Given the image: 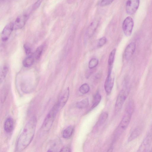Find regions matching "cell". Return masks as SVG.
<instances>
[{"label":"cell","instance_id":"6da1fadb","mask_svg":"<svg viewBox=\"0 0 152 152\" xmlns=\"http://www.w3.org/2000/svg\"><path fill=\"white\" fill-rule=\"evenodd\" d=\"M37 122L36 118L33 116L26 124L17 142L16 150L18 151H23L31 142L35 134Z\"/></svg>","mask_w":152,"mask_h":152},{"label":"cell","instance_id":"7a4b0ae2","mask_svg":"<svg viewBox=\"0 0 152 152\" xmlns=\"http://www.w3.org/2000/svg\"><path fill=\"white\" fill-rule=\"evenodd\" d=\"M134 108V103L133 100H131L128 104L124 116L115 130V135L116 138L119 137L127 128Z\"/></svg>","mask_w":152,"mask_h":152},{"label":"cell","instance_id":"3957f363","mask_svg":"<svg viewBox=\"0 0 152 152\" xmlns=\"http://www.w3.org/2000/svg\"><path fill=\"white\" fill-rule=\"evenodd\" d=\"M59 110L56 103L51 108L45 117L41 128V130L47 132L50 129L54 121L56 114Z\"/></svg>","mask_w":152,"mask_h":152},{"label":"cell","instance_id":"277c9868","mask_svg":"<svg viewBox=\"0 0 152 152\" xmlns=\"http://www.w3.org/2000/svg\"><path fill=\"white\" fill-rule=\"evenodd\" d=\"M128 91L126 89H122L120 92L116 99L115 111V113H118L121 109L128 94Z\"/></svg>","mask_w":152,"mask_h":152},{"label":"cell","instance_id":"5b68a950","mask_svg":"<svg viewBox=\"0 0 152 152\" xmlns=\"http://www.w3.org/2000/svg\"><path fill=\"white\" fill-rule=\"evenodd\" d=\"M134 21L130 16L127 17L124 20L122 23V29L126 36H130L132 32L134 26Z\"/></svg>","mask_w":152,"mask_h":152},{"label":"cell","instance_id":"8992f818","mask_svg":"<svg viewBox=\"0 0 152 152\" xmlns=\"http://www.w3.org/2000/svg\"><path fill=\"white\" fill-rule=\"evenodd\" d=\"M29 13L22 14L16 18L13 23V30L21 28L25 25L29 16Z\"/></svg>","mask_w":152,"mask_h":152},{"label":"cell","instance_id":"52a82bcc","mask_svg":"<svg viewBox=\"0 0 152 152\" xmlns=\"http://www.w3.org/2000/svg\"><path fill=\"white\" fill-rule=\"evenodd\" d=\"M152 141V132H149L143 140L137 152H147Z\"/></svg>","mask_w":152,"mask_h":152},{"label":"cell","instance_id":"ba28073f","mask_svg":"<svg viewBox=\"0 0 152 152\" xmlns=\"http://www.w3.org/2000/svg\"><path fill=\"white\" fill-rule=\"evenodd\" d=\"M140 1L138 0H128L126 4V12L129 15L134 14L139 7Z\"/></svg>","mask_w":152,"mask_h":152},{"label":"cell","instance_id":"9c48e42d","mask_svg":"<svg viewBox=\"0 0 152 152\" xmlns=\"http://www.w3.org/2000/svg\"><path fill=\"white\" fill-rule=\"evenodd\" d=\"M13 30V22L9 23L5 26L2 30L1 35L2 40L3 41H6L8 39Z\"/></svg>","mask_w":152,"mask_h":152},{"label":"cell","instance_id":"30bf717a","mask_svg":"<svg viewBox=\"0 0 152 152\" xmlns=\"http://www.w3.org/2000/svg\"><path fill=\"white\" fill-rule=\"evenodd\" d=\"M69 95V90L68 87L62 94L57 103L59 109L62 108L66 103Z\"/></svg>","mask_w":152,"mask_h":152},{"label":"cell","instance_id":"8fae6325","mask_svg":"<svg viewBox=\"0 0 152 152\" xmlns=\"http://www.w3.org/2000/svg\"><path fill=\"white\" fill-rule=\"evenodd\" d=\"M114 82V79L111 76V72H108L104 85L105 92L108 94H110L112 91Z\"/></svg>","mask_w":152,"mask_h":152},{"label":"cell","instance_id":"7c38bea8","mask_svg":"<svg viewBox=\"0 0 152 152\" xmlns=\"http://www.w3.org/2000/svg\"><path fill=\"white\" fill-rule=\"evenodd\" d=\"M136 44L134 42L130 43L126 47L124 55L126 59L128 60L133 55L135 51Z\"/></svg>","mask_w":152,"mask_h":152},{"label":"cell","instance_id":"4fadbf2b","mask_svg":"<svg viewBox=\"0 0 152 152\" xmlns=\"http://www.w3.org/2000/svg\"><path fill=\"white\" fill-rule=\"evenodd\" d=\"M142 131V129L141 127H138L135 128L131 132L129 137L128 142H130L137 138L140 135Z\"/></svg>","mask_w":152,"mask_h":152},{"label":"cell","instance_id":"5bb4252c","mask_svg":"<svg viewBox=\"0 0 152 152\" xmlns=\"http://www.w3.org/2000/svg\"><path fill=\"white\" fill-rule=\"evenodd\" d=\"M14 126V123L13 119L10 118H7L5 120L4 125V129L7 133L12 132Z\"/></svg>","mask_w":152,"mask_h":152},{"label":"cell","instance_id":"9a60e30c","mask_svg":"<svg viewBox=\"0 0 152 152\" xmlns=\"http://www.w3.org/2000/svg\"><path fill=\"white\" fill-rule=\"evenodd\" d=\"M73 126H70L66 128L63 131V137L65 139H68L72 136L74 131Z\"/></svg>","mask_w":152,"mask_h":152},{"label":"cell","instance_id":"2e32d148","mask_svg":"<svg viewBox=\"0 0 152 152\" xmlns=\"http://www.w3.org/2000/svg\"><path fill=\"white\" fill-rule=\"evenodd\" d=\"M101 99V96L99 92H97L94 95L92 102L91 110L96 107L99 104Z\"/></svg>","mask_w":152,"mask_h":152},{"label":"cell","instance_id":"e0dca14e","mask_svg":"<svg viewBox=\"0 0 152 152\" xmlns=\"http://www.w3.org/2000/svg\"><path fill=\"white\" fill-rule=\"evenodd\" d=\"M35 59L33 56H29L26 57L23 61V66L26 67L31 66L33 64Z\"/></svg>","mask_w":152,"mask_h":152},{"label":"cell","instance_id":"ac0fdd59","mask_svg":"<svg viewBox=\"0 0 152 152\" xmlns=\"http://www.w3.org/2000/svg\"><path fill=\"white\" fill-rule=\"evenodd\" d=\"M108 115V114L106 112L102 113L99 117L96 123V126H99L104 124L107 119Z\"/></svg>","mask_w":152,"mask_h":152},{"label":"cell","instance_id":"d6986e66","mask_svg":"<svg viewBox=\"0 0 152 152\" xmlns=\"http://www.w3.org/2000/svg\"><path fill=\"white\" fill-rule=\"evenodd\" d=\"M89 104L88 99V98H86L77 102L76 104V106L79 109H83L87 107Z\"/></svg>","mask_w":152,"mask_h":152},{"label":"cell","instance_id":"ffe728a7","mask_svg":"<svg viewBox=\"0 0 152 152\" xmlns=\"http://www.w3.org/2000/svg\"><path fill=\"white\" fill-rule=\"evenodd\" d=\"M116 51V49L115 48L110 53L108 59V69H112L113 64L114 61Z\"/></svg>","mask_w":152,"mask_h":152},{"label":"cell","instance_id":"44dd1931","mask_svg":"<svg viewBox=\"0 0 152 152\" xmlns=\"http://www.w3.org/2000/svg\"><path fill=\"white\" fill-rule=\"evenodd\" d=\"M98 25V23L95 21L92 22L90 24L87 31V34L91 36L95 31Z\"/></svg>","mask_w":152,"mask_h":152},{"label":"cell","instance_id":"7402d4cb","mask_svg":"<svg viewBox=\"0 0 152 152\" xmlns=\"http://www.w3.org/2000/svg\"><path fill=\"white\" fill-rule=\"evenodd\" d=\"M44 49L43 46L41 45L38 47L34 53L33 57L35 59L39 60L42 54Z\"/></svg>","mask_w":152,"mask_h":152},{"label":"cell","instance_id":"603a6c76","mask_svg":"<svg viewBox=\"0 0 152 152\" xmlns=\"http://www.w3.org/2000/svg\"><path fill=\"white\" fill-rule=\"evenodd\" d=\"M89 90V86L88 84L86 83L83 84L79 88L80 92L83 94H85L88 93Z\"/></svg>","mask_w":152,"mask_h":152},{"label":"cell","instance_id":"cb8c5ba5","mask_svg":"<svg viewBox=\"0 0 152 152\" xmlns=\"http://www.w3.org/2000/svg\"><path fill=\"white\" fill-rule=\"evenodd\" d=\"M8 67L6 66H4L1 69L0 73V82L1 83L4 80L6 75Z\"/></svg>","mask_w":152,"mask_h":152},{"label":"cell","instance_id":"d4e9b609","mask_svg":"<svg viewBox=\"0 0 152 152\" xmlns=\"http://www.w3.org/2000/svg\"><path fill=\"white\" fill-rule=\"evenodd\" d=\"M99 63L98 59L96 58L91 59L88 63V67L90 69H93L96 67Z\"/></svg>","mask_w":152,"mask_h":152},{"label":"cell","instance_id":"484cf974","mask_svg":"<svg viewBox=\"0 0 152 152\" xmlns=\"http://www.w3.org/2000/svg\"><path fill=\"white\" fill-rule=\"evenodd\" d=\"M107 41V38L105 37H103L101 38L98 42L97 47L98 48L102 47L106 43Z\"/></svg>","mask_w":152,"mask_h":152},{"label":"cell","instance_id":"4316f807","mask_svg":"<svg viewBox=\"0 0 152 152\" xmlns=\"http://www.w3.org/2000/svg\"><path fill=\"white\" fill-rule=\"evenodd\" d=\"M7 91L5 88L3 89L2 90V93L1 94V101L2 103L5 100L7 93Z\"/></svg>","mask_w":152,"mask_h":152},{"label":"cell","instance_id":"83f0119b","mask_svg":"<svg viewBox=\"0 0 152 152\" xmlns=\"http://www.w3.org/2000/svg\"><path fill=\"white\" fill-rule=\"evenodd\" d=\"M113 1L111 0H102L99 2V4L101 6H105L110 4Z\"/></svg>","mask_w":152,"mask_h":152},{"label":"cell","instance_id":"f1b7e54d","mask_svg":"<svg viewBox=\"0 0 152 152\" xmlns=\"http://www.w3.org/2000/svg\"><path fill=\"white\" fill-rule=\"evenodd\" d=\"M42 2L40 0L37 1L32 6L31 8V11H34L36 10Z\"/></svg>","mask_w":152,"mask_h":152},{"label":"cell","instance_id":"f546056e","mask_svg":"<svg viewBox=\"0 0 152 152\" xmlns=\"http://www.w3.org/2000/svg\"><path fill=\"white\" fill-rule=\"evenodd\" d=\"M24 48L26 54L27 55H30L31 53V50L30 47L26 44L24 45Z\"/></svg>","mask_w":152,"mask_h":152},{"label":"cell","instance_id":"4dcf8cb0","mask_svg":"<svg viewBox=\"0 0 152 152\" xmlns=\"http://www.w3.org/2000/svg\"><path fill=\"white\" fill-rule=\"evenodd\" d=\"M59 152H71V150L69 148L65 147L61 148Z\"/></svg>","mask_w":152,"mask_h":152},{"label":"cell","instance_id":"1f68e13d","mask_svg":"<svg viewBox=\"0 0 152 152\" xmlns=\"http://www.w3.org/2000/svg\"><path fill=\"white\" fill-rule=\"evenodd\" d=\"M101 74H100V73H98L97 74L95 77V80H98L101 77Z\"/></svg>","mask_w":152,"mask_h":152},{"label":"cell","instance_id":"d6a6232c","mask_svg":"<svg viewBox=\"0 0 152 152\" xmlns=\"http://www.w3.org/2000/svg\"><path fill=\"white\" fill-rule=\"evenodd\" d=\"M47 152H56L55 150L54 149L51 148L48 150Z\"/></svg>","mask_w":152,"mask_h":152},{"label":"cell","instance_id":"836d02e7","mask_svg":"<svg viewBox=\"0 0 152 152\" xmlns=\"http://www.w3.org/2000/svg\"><path fill=\"white\" fill-rule=\"evenodd\" d=\"M113 151V147L111 146L108 150L107 152H112Z\"/></svg>","mask_w":152,"mask_h":152},{"label":"cell","instance_id":"e575fe53","mask_svg":"<svg viewBox=\"0 0 152 152\" xmlns=\"http://www.w3.org/2000/svg\"><path fill=\"white\" fill-rule=\"evenodd\" d=\"M150 152H152V147L151 148V149Z\"/></svg>","mask_w":152,"mask_h":152}]
</instances>
